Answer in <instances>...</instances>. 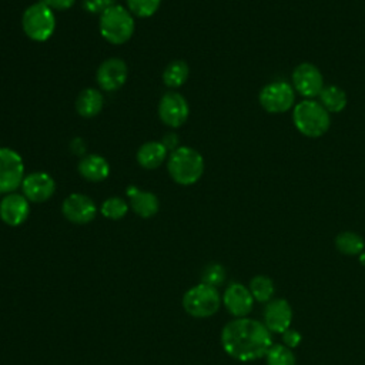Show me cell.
Returning <instances> with one entry per match:
<instances>
[{"instance_id":"6da1fadb","label":"cell","mask_w":365,"mask_h":365,"mask_svg":"<svg viewBox=\"0 0 365 365\" xmlns=\"http://www.w3.org/2000/svg\"><path fill=\"white\" fill-rule=\"evenodd\" d=\"M221 345L231 358L248 362L265 356L272 346V338L262 322L244 317L225 324Z\"/></svg>"},{"instance_id":"7a4b0ae2","label":"cell","mask_w":365,"mask_h":365,"mask_svg":"<svg viewBox=\"0 0 365 365\" xmlns=\"http://www.w3.org/2000/svg\"><path fill=\"white\" fill-rule=\"evenodd\" d=\"M167 170L177 184L191 185L197 182L204 173V158L191 147H177L168 155Z\"/></svg>"},{"instance_id":"3957f363","label":"cell","mask_w":365,"mask_h":365,"mask_svg":"<svg viewBox=\"0 0 365 365\" xmlns=\"http://www.w3.org/2000/svg\"><path fill=\"white\" fill-rule=\"evenodd\" d=\"M292 120L297 130L311 138L324 135L331 125L329 113L321 103L311 98L298 103L292 111Z\"/></svg>"},{"instance_id":"277c9868","label":"cell","mask_w":365,"mask_h":365,"mask_svg":"<svg viewBox=\"0 0 365 365\" xmlns=\"http://www.w3.org/2000/svg\"><path fill=\"white\" fill-rule=\"evenodd\" d=\"M101 36L111 44H124L134 33V19L128 9L114 4L100 14Z\"/></svg>"},{"instance_id":"5b68a950","label":"cell","mask_w":365,"mask_h":365,"mask_svg":"<svg viewBox=\"0 0 365 365\" xmlns=\"http://www.w3.org/2000/svg\"><path fill=\"white\" fill-rule=\"evenodd\" d=\"M221 301L222 299L215 287L201 282L184 292L182 308L194 318H208L220 309Z\"/></svg>"},{"instance_id":"8992f818","label":"cell","mask_w":365,"mask_h":365,"mask_svg":"<svg viewBox=\"0 0 365 365\" xmlns=\"http://www.w3.org/2000/svg\"><path fill=\"white\" fill-rule=\"evenodd\" d=\"M21 27L26 36L34 41H46L56 29L53 10L40 0L29 6L21 16Z\"/></svg>"},{"instance_id":"52a82bcc","label":"cell","mask_w":365,"mask_h":365,"mask_svg":"<svg viewBox=\"0 0 365 365\" xmlns=\"http://www.w3.org/2000/svg\"><path fill=\"white\" fill-rule=\"evenodd\" d=\"M24 178V163L20 154L9 147H0V194L14 192Z\"/></svg>"},{"instance_id":"ba28073f","label":"cell","mask_w":365,"mask_h":365,"mask_svg":"<svg viewBox=\"0 0 365 365\" xmlns=\"http://www.w3.org/2000/svg\"><path fill=\"white\" fill-rule=\"evenodd\" d=\"M295 101V90L285 81H272L259 91L261 107L272 114L288 111Z\"/></svg>"},{"instance_id":"9c48e42d","label":"cell","mask_w":365,"mask_h":365,"mask_svg":"<svg viewBox=\"0 0 365 365\" xmlns=\"http://www.w3.org/2000/svg\"><path fill=\"white\" fill-rule=\"evenodd\" d=\"M188 114L190 107L182 94L177 91H168L161 97L158 103V115L165 125L177 128L187 121Z\"/></svg>"},{"instance_id":"30bf717a","label":"cell","mask_w":365,"mask_h":365,"mask_svg":"<svg viewBox=\"0 0 365 365\" xmlns=\"http://www.w3.org/2000/svg\"><path fill=\"white\" fill-rule=\"evenodd\" d=\"M61 212L66 220L73 224H88L94 220L97 207L88 195L74 192L64 198L61 204Z\"/></svg>"},{"instance_id":"8fae6325","label":"cell","mask_w":365,"mask_h":365,"mask_svg":"<svg viewBox=\"0 0 365 365\" xmlns=\"http://www.w3.org/2000/svg\"><path fill=\"white\" fill-rule=\"evenodd\" d=\"M294 90L307 98L319 96L324 88V78L318 67L311 63H301L292 73Z\"/></svg>"},{"instance_id":"7c38bea8","label":"cell","mask_w":365,"mask_h":365,"mask_svg":"<svg viewBox=\"0 0 365 365\" xmlns=\"http://www.w3.org/2000/svg\"><path fill=\"white\" fill-rule=\"evenodd\" d=\"M127 74H128V68L124 60L117 57H110L98 66L96 80L100 88L106 91H115L124 86L127 80Z\"/></svg>"},{"instance_id":"4fadbf2b","label":"cell","mask_w":365,"mask_h":365,"mask_svg":"<svg viewBox=\"0 0 365 365\" xmlns=\"http://www.w3.org/2000/svg\"><path fill=\"white\" fill-rule=\"evenodd\" d=\"M23 195L31 202H44L56 191L53 177L44 171H34L24 175L21 182Z\"/></svg>"},{"instance_id":"5bb4252c","label":"cell","mask_w":365,"mask_h":365,"mask_svg":"<svg viewBox=\"0 0 365 365\" xmlns=\"http://www.w3.org/2000/svg\"><path fill=\"white\" fill-rule=\"evenodd\" d=\"M222 304L231 315L237 318H244L252 309L254 297L250 288H247L245 285L240 282H231L224 291Z\"/></svg>"},{"instance_id":"9a60e30c","label":"cell","mask_w":365,"mask_h":365,"mask_svg":"<svg viewBox=\"0 0 365 365\" xmlns=\"http://www.w3.org/2000/svg\"><path fill=\"white\" fill-rule=\"evenodd\" d=\"M30 201L17 192L6 194L0 201V218L6 225L19 227L30 214Z\"/></svg>"},{"instance_id":"2e32d148","label":"cell","mask_w":365,"mask_h":365,"mask_svg":"<svg viewBox=\"0 0 365 365\" xmlns=\"http://www.w3.org/2000/svg\"><path fill=\"white\" fill-rule=\"evenodd\" d=\"M292 321V308L288 301L278 298L267 304L264 309V325L269 332H285Z\"/></svg>"},{"instance_id":"e0dca14e","label":"cell","mask_w":365,"mask_h":365,"mask_svg":"<svg viewBox=\"0 0 365 365\" xmlns=\"http://www.w3.org/2000/svg\"><path fill=\"white\" fill-rule=\"evenodd\" d=\"M127 197L130 200L131 210L141 218H150L158 212L160 202L154 192L144 191L135 185L127 187Z\"/></svg>"},{"instance_id":"ac0fdd59","label":"cell","mask_w":365,"mask_h":365,"mask_svg":"<svg viewBox=\"0 0 365 365\" xmlns=\"http://www.w3.org/2000/svg\"><path fill=\"white\" fill-rule=\"evenodd\" d=\"M77 170L84 180L91 182H100L108 177L110 164L103 155L88 154L80 160Z\"/></svg>"},{"instance_id":"d6986e66","label":"cell","mask_w":365,"mask_h":365,"mask_svg":"<svg viewBox=\"0 0 365 365\" xmlns=\"http://www.w3.org/2000/svg\"><path fill=\"white\" fill-rule=\"evenodd\" d=\"M168 150L161 141H147L137 151V161L143 168H158L167 158Z\"/></svg>"},{"instance_id":"ffe728a7","label":"cell","mask_w":365,"mask_h":365,"mask_svg":"<svg viewBox=\"0 0 365 365\" xmlns=\"http://www.w3.org/2000/svg\"><path fill=\"white\" fill-rule=\"evenodd\" d=\"M104 106L103 94L97 88L83 90L76 100V110L84 118L96 117Z\"/></svg>"},{"instance_id":"44dd1931","label":"cell","mask_w":365,"mask_h":365,"mask_svg":"<svg viewBox=\"0 0 365 365\" xmlns=\"http://www.w3.org/2000/svg\"><path fill=\"white\" fill-rule=\"evenodd\" d=\"M190 76L188 64L184 60H174L163 71V81L170 88L181 87Z\"/></svg>"},{"instance_id":"7402d4cb","label":"cell","mask_w":365,"mask_h":365,"mask_svg":"<svg viewBox=\"0 0 365 365\" xmlns=\"http://www.w3.org/2000/svg\"><path fill=\"white\" fill-rule=\"evenodd\" d=\"M319 103L328 113H339L346 107V94L338 86H328L319 93Z\"/></svg>"},{"instance_id":"603a6c76","label":"cell","mask_w":365,"mask_h":365,"mask_svg":"<svg viewBox=\"0 0 365 365\" xmlns=\"http://www.w3.org/2000/svg\"><path fill=\"white\" fill-rule=\"evenodd\" d=\"M336 250L344 255H361L365 248L364 238L352 231L339 232L335 238Z\"/></svg>"},{"instance_id":"cb8c5ba5","label":"cell","mask_w":365,"mask_h":365,"mask_svg":"<svg viewBox=\"0 0 365 365\" xmlns=\"http://www.w3.org/2000/svg\"><path fill=\"white\" fill-rule=\"evenodd\" d=\"M250 291L254 299H257L258 302H269L275 292V288L271 278L265 275H255L250 281Z\"/></svg>"},{"instance_id":"d4e9b609","label":"cell","mask_w":365,"mask_h":365,"mask_svg":"<svg viewBox=\"0 0 365 365\" xmlns=\"http://www.w3.org/2000/svg\"><path fill=\"white\" fill-rule=\"evenodd\" d=\"M267 365H295V355L291 348L285 346L284 344H272L268 349L267 355Z\"/></svg>"},{"instance_id":"484cf974","label":"cell","mask_w":365,"mask_h":365,"mask_svg":"<svg viewBox=\"0 0 365 365\" xmlns=\"http://www.w3.org/2000/svg\"><path fill=\"white\" fill-rule=\"evenodd\" d=\"M130 205L120 197H110L104 200L100 207L101 214L108 220H121L128 212Z\"/></svg>"},{"instance_id":"4316f807","label":"cell","mask_w":365,"mask_h":365,"mask_svg":"<svg viewBox=\"0 0 365 365\" xmlns=\"http://www.w3.org/2000/svg\"><path fill=\"white\" fill-rule=\"evenodd\" d=\"M161 4V0H127V9L133 16L150 17Z\"/></svg>"},{"instance_id":"83f0119b","label":"cell","mask_w":365,"mask_h":365,"mask_svg":"<svg viewBox=\"0 0 365 365\" xmlns=\"http://www.w3.org/2000/svg\"><path fill=\"white\" fill-rule=\"evenodd\" d=\"M224 278H225V269L217 262L207 265L201 275L202 284H207V285H211L215 288L224 282Z\"/></svg>"},{"instance_id":"f1b7e54d","label":"cell","mask_w":365,"mask_h":365,"mask_svg":"<svg viewBox=\"0 0 365 365\" xmlns=\"http://www.w3.org/2000/svg\"><path fill=\"white\" fill-rule=\"evenodd\" d=\"M115 4V0H83V7L90 13H103L111 6Z\"/></svg>"},{"instance_id":"f546056e","label":"cell","mask_w":365,"mask_h":365,"mask_svg":"<svg viewBox=\"0 0 365 365\" xmlns=\"http://www.w3.org/2000/svg\"><path fill=\"white\" fill-rule=\"evenodd\" d=\"M282 335V342L285 346L288 348H295L299 345L301 342V334L297 329H291L288 328L285 332L281 334Z\"/></svg>"},{"instance_id":"4dcf8cb0","label":"cell","mask_w":365,"mask_h":365,"mask_svg":"<svg viewBox=\"0 0 365 365\" xmlns=\"http://www.w3.org/2000/svg\"><path fill=\"white\" fill-rule=\"evenodd\" d=\"M40 1L48 6L51 10H67L74 3V0H40Z\"/></svg>"},{"instance_id":"1f68e13d","label":"cell","mask_w":365,"mask_h":365,"mask_svg":"<svg viewBox=\"0 0 365 365\" xmlns=\"http://www.w3.org/2000/svg\"><path fill=\"white\" fill-rule=\"evenodd\" d=\"M167 150H175L177 148V144H178V137L175 134H167L163 141H161Z\"/></svg>"},{"instance_id":"d6a6232c","label":"cell","mask_w":365,"mask_h":365,"mask_svg":"<svg viewBox=\"0 0 365 365\" xmlns=\"http://www.w3.org/2000/svg\"><path fill=\"white\" fill-rule=\"evenodd\" d=\"M359 259H361L362 264H365V252H362V254L359 255Z\"/></svg>"}]
</instances>
